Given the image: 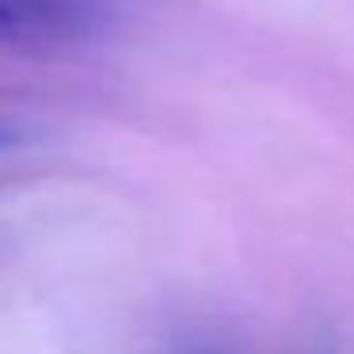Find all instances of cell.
Listing matches in <instances>:
<instances>
[{"label": "cell", "instance_id": "6da1fadb", "mask_svg": "<svg viewBox=\"0 0 354 354\" xmlns=\"http://www.w3.org/2000/svg\"><path fill=\"white\" fill-rule=\"evenodd\" d=\"M107 24V0H0V46L62 50Z\"/></svg>", "mask_w": 354, "mask_h": 354}, {"label": "cell", "instance_id": "7a4b0ae2", "mask_svg": "<svg viewBox=\"0 0 354 354\" xmlns=\"http://www.w3.org/2000/svg\"><path fill=\"white\" fill-rule=\"evenodd\" d=\"M4 141H8V130H4V126H0V145H4Z\"/></svg>", "mask_w": 354, "mask_h": 354}]
</instances>
